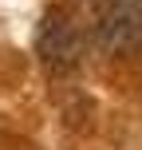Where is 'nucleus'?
Returning <instances> with one entry per match:
<instances>
[{"mask_svg": "<svg viewBox=\"0 0 142 150\" xmlns=\"http://www.w3.org/2000/svg\"><path fill=\"white\" fill-rule=\"evenodd\" d=\"M95 44L107 55H130L142 47V4L134 0H114L95 20Z\"/></svg>", "mask_w": 142, "mask_h": 150, "instance_id": "f257e3e1", "label": "nucleus"}, {"mask_svg": "<svg viewBox=\"0 0 142 150\" xmlns=\"http://www.w3.org/2000/svg\"><path fill=\"white\" fill-rule=\"evenodd\" d=\"M79 52H83V40L75 32V24L67 20L63 12H52L40 28V55L52 71H67L79 63Z\"/></svg>", "mask_w": 142, "mask_h": 150, "instance_id": "f03ea898", "label": "nucleus"}]
</instances>
